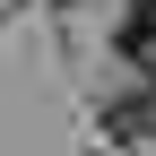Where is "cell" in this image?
I'll use <instances>...</instances> for the list:
<instances>
[{
    "label": "cell",
    "instance_id": "obj_1",
    "mask_svg": "<svg viewBox=\"0 0 156 156\" xmlns=\"http://www.w3.org/2000/svg\"><path fill=\"white\" fill-rule=\"evenodd\" d=\"M113 44H122L130 69H156V0H139V9L122 17V35H113Z\"/></svg>",
    "mask_w": 156,
    "mask_h": 156
},
{
    "label": "cell",
    "instance_id": "obj_2",
    "mask_svg": "<svg viewBox=\"0 0 156 156\" xmlns=\"http://www.w3.org/2000/svg\"><path fill=\"white\" fill-rule=\"evenodd\" d=\"M113 139H156V78L130 87L122 104H113Z\"/></svg>",
    "mask_w": 156,
    "mask_h": 156
}]
</instances>
